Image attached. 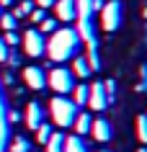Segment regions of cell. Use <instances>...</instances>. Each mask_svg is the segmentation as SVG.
<instances>
[{"label":"cell","instance_id":"6da1fadb","mask_svg":"<svg viewBox=\"0 0 147 152\" xmlns=\"http://www.w3.org/2000/svg\"><path fill=\"white\" fill-rule=\"evenodd\" d=\"M78 49H80V34L75 31V28H57L54 34H49V41H47V49H44V54L49 57V62H67V59H72L78 54Z\"/></svg>","mask_w":147,"mask_h":152},{"label":"cell","instance_id":"7a4b0ae2","mask_svg":"<svg viewBox=\"0 0 147 152\" xmlns=\"http://www.w3.org/2000/svg\"><path fill=\"white\" fill-rule=\"evenodd\" d=\"M49 113H52V121H54L59 129H67V126H72L75 116H78V106H75L70 98L57 96V98L49 101Z\"/></svg>","mask_w":147,"mask_h":152},{"label":"cell","instance_id":"3957f363","mask_svg":"<svg viewBox=\"0 0 147 152\" xmlns=\"http://www.w3.org/2000/svg\"><path fill=\"white\" fill-rule=\"evenodd\" d=\"M47 85L57 96H67V93H72L75 88V75L67 67H62V64H57V67H52V70L47 72Z\"/></svg>","mask_w":147,"mask_h":152},{"label":"cell","instance_id":"277c9868","mask_svg":"<svg viewBox=\"0 0 147 152\" xmlns=\"http://www.w3.org/2000/svg\"><path fill=\"white\" fill-rule=\"evenodd\" d=\"M101 26L106 34L119 31V26H121V3L119 0H108L101 8Z\"/></svg>","mask_w":147,"mask_h":152},{"label":"cell","instance_id":"5b68a950","mask_svg":"<svg viewBox=\"0 0 147 152\" xmlns=\"http://www.w3.org/2000/svg\"><path fill=\"white\" fill-rule=\"evenodd\" d=\"M21 44H23V54L26 57H44V49H47V39L39 28H29V31L21 36Z\"/></svg>","mask_w":147,"mask_h":152},{"label":"cell","instance_id":"8992f818","mask_svg":"<svg viewBox=\"0 0 147 152\" xmlns=\"http://www.w3.org/2000/svg\"><path fill=\"white\" fill-rule=\"evenodd\" d=\"M21 77H23V83H26L29 90H44L47 88V72L41 70V67H36V64L23 67V70H21Z\"/></svg>","mask_w":147,"mask_h":152},{"label":"cell","instance_id":"52a82bcc","mask_svg":"<svg viewBox=\"0 0 147 152\" xmlns=\"http://www.w3.org/2000/svg\"><path fill=\"white\" fill-rule=\"evenodd\" d=\"M52 8H54V18L62 21V23L78 21V3H75V0H57Z\"/></svg>","mask_w":147,"mask_h":152},{"label":"cell","instance_id":"ba28073f","mask_svg":"<svg viewBox=\"0 0 147 152\" xmlns=\"http://www.w3.org/2000/svg\"><path fill=\"white\" fill-rule=\"evenodd\" d=\"M93 111H103L108 106V96H106V88H103V83H93L88 88V103Z\"/></svg>","mask_w":147,"mask_h":152},{"label":"cell","instance_id":"9c48e42d","mask_svg":"<svg viewBox=\"0 0 147 152\" xmlns=\"http://www.w3.org/2000/svg\"><path fill=\"white\" fill-rule=\"evenodd\" d=\"M23 121H26V126L31 129V132H34L36 126H41V124H44V108H41V103H39V101H31V103L26 106Z\"/></svg>","mask_w":147,"mask_h":152},{"label":"cell","instance_id":"30bf717a","mask_svg":"<svg viewBox=\"0 0 147 152\" xmlns=\"http://www.w3.org/2000/svg\"><path fill=\"white\" fill-rule=\"evenodd\" d=\"M90 134H93V139H96V142L106 144L108 139H111V134H114V129H111V121H108V119H93Z\"/></svg>","mask_w":147,"mask_h":152},{"label":"cell","instance_id":"8fae6325","mask_svg":"<svg viewBox=\"0 0 147 152\" xmlns=\"http://www.w3.org/2000/svg\"><path fill=\"white\" fill-rule=\"evenodd\" d=\"M75 75V77H90V72H93V67H90V59L83 54H75L72 57V70H70Z\"/></svg>","mask_w":147,"mask_h":152},{"label":"cell","instance_id":"7c38bea8","mask_svg":"<svg viewBox=\"0 0 147 152\" xmlns=\"http://www.w3.org/2000/svg\"><path fill=\"white\" fill-rule=\"evenodd\" d=\"M72 126H75V134H78V137L90 134V126H93V116H90V113H80V111H78V116H75V121H72Z\"/></svg>","mask_w":147,"mask_h":152},{"label":"cell","instance_id":"4fadbf2b","mask_svg":"<svg viewBox=\"0 0 147 152\" xmlns=\"http://www.w3.org/2000/svg\"><path fill=\"white\" fill-rule=\"evenodd\" d=\"M62 152H88V144L83 137H65V150Z\"/></svg>","mask_w":147,"mask_h":152},{"label":"cell","instance_id":"5bb4252c","mask_svg":"<svg viewBox=\"0 0 147 152\" xmlns=\"http://www.w3.org/2000/svg\"><path fill=\"white\" fill-rule=\"evenodd\" d=\"M44 150L47 152H62L65 150V134H62V132H52V137H49L47 144H44Z\"/></svg>","mask_w":147,"mask_h":152},{"label":"cell","instance_id":"9a60e30c","mask_svg":"<svg viewBox=\"0 0 147 152\" xmlns=\"http://www.w3.org/2000/svg\"><path fill=\"white\" fill-rule=\"evenodd\" d=\"M88 83H80V85H75L72 88V103L75 106H85L88 103Z\"/></svg>","mask_w":147,"mask_h":152},{"label":"cell","instance_id":"2e32d148","mask_svg":"<svg viewBox=\"0 0 147 152\" xmlns=\"http://www.w3.org/2000/svg\"><path fill=\"white\" fill-rule=\"evenodd\" d=\"M34 8H36V5H34V0H21V5L13 8V16H16L18 21H21V18H29Z\"/></svg>","mask_w":147,"mask_h":152},{"label":"cell","instance_id":"e0dca14e","mask_svg":"<svg viewBox=\"0 0 147 152\" xmlns=\"http://www.w3.org/2000/svg\"><path fill=\"white\" fill-rule=\"evenodd\" d=\"M8 152H31V142H29L26 137H13Z\"/></svg>","mask_w":147,"mask_h":152},{"label":"cell","instance_id":"ac0fdd59","mask_svg":"<svg viewBox=\"0 0 147 152\" xmlns=\"http://www.w3.org/2000/svg\"><path fill=\"white\" fill-rule=\"evenodd\" d=\"M0 28H3V31H16L18 28V18L13 16V13H3V16H0Z\"/></svg>","mask_w":147,"mask_h":152},{"label":"cell","instance_id":"d6986e66","mask_svg":"<svg viewBox=\"0 0 147 152\" xmlns=\"http://www.w3.org/2000/svg\"><path fill=\"white\" fill-rule=\"evenodd\" d=\"M39 31L44 34V36L54 34V31H57V18H54V16H47V18H44V21L39 23Z\"/></svg>","mask_w":147,"mask_h":152},{"label":"cell","instance_id":"ffe728a7","mask_svg":"<svg viewBox=\"0 0 147 152\" xmlns=\"http://www.w3.org/2000/svg\"><path fill=\"white\" fill-rule=\"evenodd\" d=\"M34 132H36V142H39V144H47V139L52 137V126H49L47 121H44L41 126H36Z\"/></svg>","mask_w":147,"mask_h":152},{"label":"cell","instance_id":"44dd1931","mask_svg":"<svg viewBox=\"0 0 147 152\" xmlns=\"http://www.w3.org/2000/svg\"><path fill=\"white\" fill-rule=\"evenodd\" d=\"M137 137H139V142L147 147V113L137 119Z\"/></svg>","mask_w":147,"mask_h":152},{"label":"cell","instance_id":"7402d4cb","mask_svg":"<svg viewBox=\"0 0 147 152\" xmlns=\"http://www.w3.org/2000/svg\"><path fill=\"white\" fill-rule=\"evenodd\" d=\"M0 39L5 41V47L10 49V47H18V44H21V34H18V31H5Z\"/></svg>","mask_w":147,"mask_h":152},{"label":"cell","instance_id":"603a6c76","mask_svg":"<svg viewBox=\"0 0 147 152\" xmlns=\"http://www.w3.org/2000/svg\"><path fill=\"white\" fill-rule=\"evenodd\" d=\"M44 18H47V10H41V8H34V10H31V16H29V21L39 26L41 21H44Z\"/></svg>","mask_w":147,"mask_h":152},{"label":"cell","instance_id":"cb8c5ba5","mask_svg":"<svg viewBox=\"0 0 147 152\" xmlns=\"http://www.w3.org/2000/svg\"><path fill=\"white\" fill-rule=\"evenodd\" d=\"M103 88H106L108 103H111V101H114V96H116V83H114V80H106V83H103Z\"/></svg>","mask_w":147,"mask_h":152},{"label":"cell","instance_id":"d4e9b609","mask_svg":"<svg viewBox=\"0 0 147 152\" xmlns=\"http://www.w3.org/2000/svg\"><path fill=\"white\" fill-rule=\"evenodd\" d=\"M5 62H8L10 67H18V64H21V57H18L16 52H10V49H8V57H5Z\"/></svg>","mask_w":147,"mask_h":152},{"label":"cell","instance_id":"484cf974","mask_svg":"<svg viewBox=\"0 0 147 152\" xmlns=\"http://www.w3.org/2000/svg\"><path fill=\"white\" fill-rule=\"evenodd\" d=\"M54 3H57V0H34V5H36V8H41V10H47V8H52V5H54Z\"/></svg>","mask_w":147,"mask_h":152},{"label":"cell","instance_id":"4316f807","mask_svg":"<svg viewBox=\"0 0 147 152\" xmlns=\"http://www.w3.org/2000/svg\"><path fill=\"white\" fill-rule=\"evenodd\" d=\"M5 57H8V47H5V41L0 39V62H5Z\"/></svg>","mask_w":147,"mask_h":152},{"label":"cell","instance_id":"83f0119b","mask_svg":"<svg viewBox=\"0 0 147 152\" xmlns=\"http://www.w3.org/2000/svg\"><path fill=\"white\" fill-rule=\"evenodd\" d=\"M18 119H21V113H18V111H10L8 113V121H10V124H16Z\"/></svg>","mask_w":147,"mask_h":152},{"label":"cell","instance_id":"f1b7e54d","mask_svg":"<svg viewBox=\"0 0 147 152\" xmlns=\"http://www.w3.org/2000/svg\"><path fill=\"white\" fill-rule=\"evenodd\" d=\"M103 5H106L103 0H93V10H98V13H101V8H103Z\"/></svg>","mask_w":147,"mask_h":152},{"label":"cell","instance_id":"f546056e","mask_svg":"<svg viewBox=\"0 0 147 152\" xmlns=\"http://www.w3.org/2000/svg\"><path fill=\"white\" fill-rule=\"evenodd\" d=\"M3 83H5V85H10V83H13V75H10V72H5V75H3Z\"/></svg>","mask_w":147,"mask_h":152},{"label":"cell","instance_id":"4dcf8cb0","mask_svg":"<svg viewBox=\"0 0 147 152\" xmlns=\"http://www.w3.org/2000/svg\"><path fill=\"white\" fill-rule=\"evenodd\" d=\"M13 3H16V0H0V8H10Z\"/></svg>","mask_w":147,"mask_h":152},{"label":"cell","instance_id":"1f68e13d","mask_svg":"<svg viewBox=\"0 0 147 152\" xmlns=\"http://www.w3.org/2000/svg\"><path fill=\"white\" fill-rule=\"evenodd\" d=\"M137 152H147V147H142V150H137Z\"/></svg>","mask_w":147,"mask_h":152},{"label":"cell","instance_id":"d6a6232c","mask_svg":"<svg viewBox=\"0 0 147 152\" xmlns=\"http://www.w3.org/2000/svg\"><path fill=\"white\" fill-rule=\"evenodd\" d=\"M98 152H111V150H98Z\"/></svg>","mask_w":147,"mask_h":152},{"label":"cell","instance_id":"836d02e7","mask_svg":"<svg viewBox=\"0 0 147 152\" xmlns=\"http://www.w3.org/2000/svg\"><path fill=\"white\" fill-rule=\"evenodd\" d=\"M0 16H3V10H0Z\"/></svg>","mask_w":147,"mask_h":152}]
</instances>
